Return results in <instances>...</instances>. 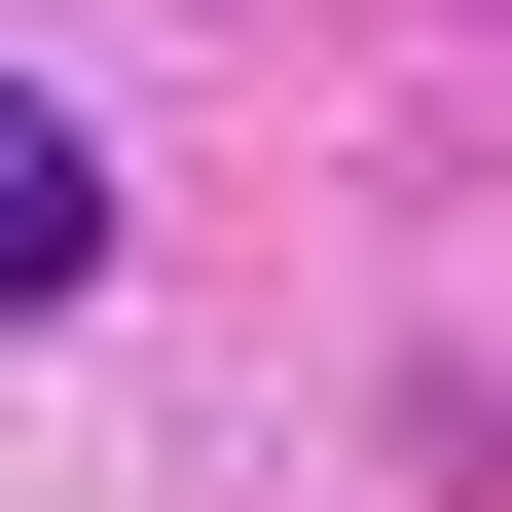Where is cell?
I'll return each mask as SVG.
<instances>
[{"instance_id": "6da1fadb", "label": "cell", "mask_w": 512, "mask_h": 512, "mask_svg": "<svg viewBox=\"0 0 512 512\" xmlns=\"http://www.w3.org/2000/svg\"><path fill=\"white\" fill-rule=\"evenodd\" d=\"M37 293H110V147H74L37 74H0V330H37Z\"/></svg>"}]
</instances>
